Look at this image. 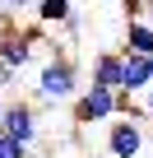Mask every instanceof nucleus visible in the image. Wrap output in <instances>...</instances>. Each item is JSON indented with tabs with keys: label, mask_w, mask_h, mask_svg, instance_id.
<instances>
[{
	"label": "nucleus",
	"mask_w": 153,
	"mask_h": 158,
	"mask_svg": "<svg viewBox=\"0 0 153 158\" xmlns=\"http://www.w3.org/2000/svg\"><path fill=\"white\" fill-rule=\"evenodd\" d=\"M74 93H79V70L65 56H56L37 70V102H70Z\"/></svg>",
	"instance_id": "nucleus-1"
},
{
	"label": "nucleus",
	"mask_w": 153,
	"mask_h": 158,
	"mask_svg": "<svg viewBox=\"0 0 153 158\" xmlns=\"http://www.w3.org/2000/svg\"><path fill=\"white\" fill-rule=\"evenodd\" d=\"M121 51L153 56V23H144V19H130V28H125V47H121Z\"/></svg>",
	"instance_id": "nucleus-8"
},
{
	"label": "nucleus",
	"mask_w": 153,
	"mask_h": 158,
	"mask_svg": "<svg viewBox=\"0 0 153 158\" xmlns=\"http://www.w3.org/2000/svg\"><path fill=\"white\" fill-rule=\"evenodd\" d=\"M70 14H74L70 0H37V23H46V28L51 23H70Z\"/></svg>",
	"instance_id": "nucleus-9"
},
{
	"label": "nucleus",
	"mask_w": 153,
	"mask_h": 158,
	"mask_svg": "<svg viewBox=\"0 0 153 158\" xmlns=\"http://www.w3.org/2000/svg\"><path fill=\"white\" fill-rule=\"evenodd\" d=\"M28 149L33 144H23V139H14V135L0 130V158H28Z\"/></svg>",
	"instance_id": "nucleus-10"
},
{
	"label": "nucleus",
	"mask_w": 153,
	"mask_h": 158,
	"mask_svg": "<svg viewBox=\"0 0 153 158\" xmlns=\"http://www.w3.org/2000/svg\"><path fill=\"white\" fill-rule=\"evenodd\" d=\"M0 112H5V98H0Z\"/></svg>",
	"instance_id": "nucleus-15"
},
{
	"label": "nucleus",
	"mask_w": 153,
	"mask_h": 158,
	"mask_svg": "<svg viewBox=\"0 0 153 158\" xmlns=\"http://www.w3.org/2000/svg\"><path fill=\"white\" fill-rule=\"evenodd\" d=\"M0 130L5 135H14V139H23V144H33L37 139V107L33 102H5V112H0Z\"/></svg>",
	"instance_id": "nucleus-4"
},
{
	"label": "nucleus",
	"mask_w": 153,
	"mask_h": 158,
	"mask_svg": "<svg viewBox=\"0 0 153 158\" xmlns=\"http://www.w3.org/2000/svg\"><path fill=\"white\" fill-rule=\"evenodd\" d=\"M148 70H153V56H148Z\"/></svg>",
	"instance_id": "nucleus-16"
},
{
	"label": "nucleus",
	"mask_w": 153,
	"mask_h": 158,
	"mask_svg": "<svg viewBox=\"0 0 153 158\" xmlns=\"http://www.w3.org/2000/svg\"><path fill=\"white\" fill-rule=\"evenodd\" d=\"M144 23H153V0H144V14H139Z\"/></svg>",
	"instance_id": "nucleus-14"
},
{
	"label": "nucleus",
	"mask_w": 153,
	"mask_h": 158,
	"mask_svg": "<svg viewBox=\"0 0 153 158\" xmlns=\"http://www.w3.org/2000/svg\"><path fill=\"white\" fill-rule=\"evenodd\" d=\"M14 74H19V70H10L5 60H0V89H10V84H14Z\"/></svg>",
	"instance_id": "nucleus-12"
},
{
	"label": "nucleus",
	"mask_w": 153,
	"mask_h": 158,
	"mask_svg": "<svg viewBox=\"0 0 153 158\" xmlns=\"http://www.w3.org/2000/svg\"><path fill=\"white\" fill-rule=\"evenodd\" d=\"M93 84L121 89V51H98L93 56Z\"/></svg>",
	"instance_id": "nucleus-7"
},
{
	"label": "nucleus",
	"mask_w": 153,
	"mask_h": 158,
	"mask_svg": "<svg viewBox=\"0 0 153 158\" xmlns=\"http://www.w3.org/2000/svg\"><path fill=\"white\" fill-rule=\"evenodd\" d=\"M121 89L125 93H144L153 89V70H148V56H135V51H121Z\"/></svg>",
	"instance_id": "nucleus-5"
},
{
	"label": "nucleus",
	"mask_w": 153,
	"mask_h": 158,
	"mask_svg": "<svg viewBox=\"0 0 153 158\" xmlns=\"http://www.w3.org/2000/svg\"><path fill=\"white\" fill-rule=\"evenodd\" d=\"M0 60H5L10 70H23V65L33 60V42H28V33H19L14 23H5V33H0Z\"/></svg>",
	"instance_id": "nucleus-6"
},
{
	"label": "nucleus",
	"mask_w": 153,
	"mask_h": 158,
	"mask_svg": "<svg viewBox=\"0 0 153 158\" xmlns=\"http://www.w3.org/2000/svg\"><path fill=\"white\" fill-rule=\"evenodd\" d=\"M111 116H116V89L84 84L74 93V121L79 126H98V121H111Z\"/></svg>",
	"instance_id": "nucleus-2"
},
{
	"label": "nucleus",
	"mask_w": 153,
	"mask_h": 158,
	"mask_svg": "<svg viewBox=\"0 0 153 158\" xmlns=\"http://www.w3.org/2000/svg\"><path fill=\"white\" fill-rule=\"evenodd\" d=\"M139 98H144V102H139V121H153V89H144Z\"/></svg>",
	"instance_id": "nucleus-11"
},
{
	"label": "nucleus",
	"mask_w": 153,
	"mask_h": 158,
	"mask_svg": "<svg viewBox=\"0 0 153 158\" xmlns=\"http://www.w3.org/2000/svg\"><path fill=\"white\" fill-rule=\"evenodd\" d=\"M139 153H144V121L139 116L111 121V130H107V158H139Z\"/></svg>",
	"instance_id": "nucleus-3"
},
{
	"label": "nucleus",
	"mask_w": 153,
	"mask_h": 158,
	"mask_svg": "<svg viewBox=\"0 0 153 158\" xmlns=\"http://www.w3.org/2000/svg\"><path fill=\"white\" fill-rule=\"evenodd\" d=\"M28 0H0V14H14V10H23Z\"/></svg>",
	"instance_id": "nucleus-13"
}]
</instances>
